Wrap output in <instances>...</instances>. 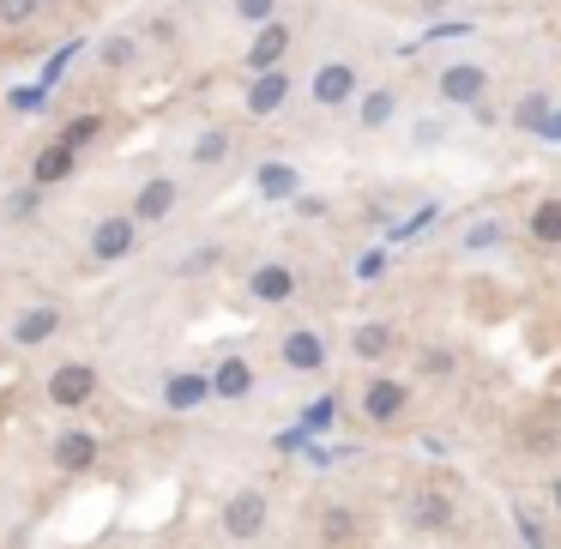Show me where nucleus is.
Instances as JSON below:
<instances>
[{"mask_svg": "<svg viewBox=\"0 0 561 549\" xmlns=\"http://www.w3.org/2000/svg\"><path fill=\"white\" fill-rule=\"evenodd\" d=\"M356 91H363V79H356L351 61H327L314 73V103L320 110H344V103H356Z\"/></svg>", "mask_w": 561, "mask_h": 549, "instance_id": "nucleus-6", "label": "nucleus"}, {"mask_svg": "<svg viewBox=\"0 0 561 549\" xmlns=\"http://www.w3.org/2000/svg\"><path fill=\"white\" fill-rule=\"evenodd\" d=\"M139 242V218L127 211V218H103L98 230H91V254L98 260H127Z\"/></svg>", "mask_w": 561, "mask_h": 549, "instance_id": "nucleus-7", "label": "nucleus"}, {"mask_svg": "<svg viewBox=\"0 0 561 549\" xmlns=\"http://www.w3.org/2000/svg\"><path fill=\"white\" fill-rule=\"evenodd\" d=\"M284 363H290L296 375H320V368H327V339H320L314 327L284 332Z\"/></svg>", "mask_w": 561, "mask_h": 549, "instance_id": "nucleus-9", "label": "nucleus"}, {"mask_svg": "<svg viewBox=\"0 0 561 549\" xmlns=\"http://www.w3.org/2000/svg\"><path fill=\"white\" fill-rule=\"evenodd\" d=\"M211 392H218V399H248V392H254V368H248L242 356H224V363L211 368Z\"/></svg>", "mask_w": 561, "mask_h": 549, "instance_id": "nucleus-19", "label": "nucleus"}, {"mask_svg": "<svg viewBox=\"0 0 561 549\" xmlns=\"http://www.w3.org/2000/svg\"><path fill=\"white\" fill-rule=\"evenodd\" d=\"M435 85H440V103H459V110H483V98H489V67H483V61H447Z\"/></svg>", "mask_w": 561, "mask_h": 549, "instance_id": "nucleus-1", "label": "nucleus"}, {"mask_svg": "<svg viewBox=\"0 0 561 549\" xmlns=\"http://www.w3.org/2000/svg\"><path fill=\"white\" fill-rule=\"evenodd\" d=\"M356 537H363V519H356L351 507H327V513H320V544H327V549H351Z\"/></svg>", "mask_w": 561, "mask_h": 549, "instance_id": "nucleus-21", "label": "nucleus"}, {"mask_svg": "<svg viewBox=\"0 0 561 549\" xmlns=\"http://www.w3.org/2000/svg\"><path fill=\"white\" fill-rule=\"evenodd\" d=\"M248 296H254V302H290V296H296V272L278 266V260H266V266L248 272Z\"/></svg>", "mask_w": 561, "mask_h": 549, "instance_id": "nucleus-13", "label": "nucleus"}, {"mask_svg": "<svg viewBox=\"0 0 561 549\" xmlns=\"http://www.w3.org/2000/svg\"><path fill=\"white\" fill-rule=\"evenodd\" d=\"M73 163H79V151L55 139V146L37 151V163H31V182H37V187H55V182H67V175H73Z\"/></svg>", "mask_w": 561, "mask_h": 549, "instance_id": "nucleus-15", "label": "nucleus"}, {"mask_svg": "<svg viewBox=\"0 0 561 549\" xmlns=\"http://www.w3.org/2000/svg\"><path fill=\"white\" fill-rule=\"evenodd\" d=\"M392 115H399V91H392V85H375V91H363V98H356V127H368V134H375V127H387Z\"/></svg>", "mask_w": 561, "mask_h": 549, "instance_id": "nucleus-17", "label": "nucleus"}, {"mask_svg": "<svg viewBox=\"0 0 561 549\" xmlns=\"http://www.w3.org/2000/svg\"><path fill=\"white\" fill-rule=\"evenodd\" d=\"M513 127H525V134H537V139H561V115L549 110V98H519Z\"/></svg>", "mask_w": 561, "mask_h": 549, "instance_id": "nucleus-16", "label": "nucleus"}, {"mask_svg": "<svg viewBox=\"0 0 561 549\" xmlns=\"http://www.w3.org/2000/svg\"><path fill=\"white\" fill-rule=\"evenodd\" d=\"M134 37H110L103 43V67H110V73H122V67H134Z\"/></svg>", "mask_w": 561, "mask_h": 549, "instance_id": "nucleus-28", "label": "nucleus"}, {"mask_svg": "<svg viewBox=\"0 0 561 549\" xmlns=\"http://www.w3.org/2000/svg\"><path fill=\"white\" fill-rule=\"evenodd\" d=\"M399 344H404L399 327H387V320H368V327L351 332V356H356V363H387Z\"/></svg>", "mask_w": 561, "mask_h": 549, "instance_id": "nucleus-10", "label": "nucleus"}, {"mask_svg": "<svg viewBox=\"0 0 561 549\" xmlns=\"http://www.w3.org/2000/svg\"><path fill=\"white\" fill-rule=\"evenodd\" d=\"M37 7H43V0H0V25H7V31L31 25V19H37Z\"/></svg>", "mask_w": 561, "mask_h": 549, "instance_id": "nucleus-27", "label": "nucleus"}, {"mask_svg": "<svg viewBox=\"0 0 561 549\" xmlns=\"http://www.w3.org/2000/svg\"><path fill=\"white\" fill-rule=\"evenodd\" d=\"M525 230H531L537 248H561V194H543V199H537Z\"/></svg>", "mask_w": 561, "mask_h": 549, "instance_id": "nucleus-20", "label": "nucleus"}, {"mask_svg": "<svg viewBox=\"0 0 561 549\" xmlns=\"http://www.w3.org/2000/svg\"><path fill=\"white\" fill-rule=\"evenodd\" d=\"M404 411H411V387H404V380L375 375L363 387V416H368V423H399Z\"/></svg>", "mask_w": 561, "mask_h": 549, "instance_id": "nucleus-5", "label": "nucleus"}, {"mask_svg": "<svg viewBox=\"0 0 561 549\" xmlns=\"http://www.w3.org/2000/svg\"><path fill=\"white\" fill-rule=\"evenodd\" d=\"M55 465H61L67 477L91 471V465H98V435H91V428H67V435H55Z\"/></svg>", "mask_w": 561, "mask_h": 549, "instance_id": "nucleus-12", "label": "nucleus"}, {"mask_svg": "<svg viewBox=\"0 0 561 549\" xmlns=\"http://www.w3.org/2000/svg\"><path fill=\"white\" fill-rule=\"evenodd\" d=\"M260 194H266V199H290L296 194V170H290V163H260Z\"/></svg>", "mask_w": 561, "mask_h": 549, "instance_id": "nucleus-24", "label": "nucleus"}, {"mask_svg": "<svg viewBox=\"0 0 561 549\" xmlns=\"http://www.w3.org/2000/svg\"><path fill=\"white\" fill-rule=\"evenodd\" d=\"M175 199H182V187H175L170 175H151V182L134 194V218L139 224H163L175 211Z\"/></svg>", "mask_w": 561, "mask_h": 549, "instance_id": "nucleus-11", "label": "nucleus"}, {"mask_svg": "<svg viewBox=\"0 0 561 549\" xmlns=\"http://www.w3.org/2000/svg\"><path fill=\"white\" fill-rule=\"evenodd\" d=\"M507 218H477V224H465L459 230V248L465 254H495V248H507Z\"/></svg>", "mask_w": 561, "mask_h": 549, "instance_id": "nucleus-18", "label": "nucleus"}, {"mask_svg": "<svg viewBox=\"0 0 561 549\" xmlns=\"http://www.w3.org/2000/svg\"><path fill=\"white\" fill-rule=\"evenodd\" d=\"M453 495L440 483H423V489H411V501H404V525L411 531H423V537H435V531H447L453 525Z\"/></svg>", "mask_w": 561, "mask_h": 549, "instance_id": "nucleus-3", "label": "nucleus"}, {"mask_svg": "<svg viewBox=\"0 0 561 549\" xmlns=\"http://www.w3.org/2000/svg\"><path fill=\"white\" fill-rule=\"evenodd\" d=\"M549 513H556V519H561V471L549 477Z\"/></svg>", "mask_w": 561, "mask_h": 549, "instance_id": "nucleus-32", "label": "nucleus"}, {"mask_svg": "<svg viewBox=\"0 0 561 549\" xmlns=\"http://www.w3.org/2000/svg\"><path fill=\"white\" fill-rule=\"evenodd\" d=\"M423 368H428V375H447L453 356H447V351H428V356H423Z\"/></svg>", "mask_w": 561, "mask_h": 549, "instance_id": "nucleus-31", "label": "nucleus"}, {"mask_svg": "<svg viewBox=\"0 0 561 549\" xmlns=\"http://www.w3.org/2000/svg\"><path fill=\"white\" fill-rule=\"evenodd\" d=\"M236 13H242L248 25H272V19H278V0H236Z\"/></svg>", "mask_w": 561, "mask_h": 549, "instance_id": "nucleus-29", "label": "nucleus"}, {"mask_svg": "<svg viewBox=\"0 0 561 549\" xmlns=\"http://www.w3.org/2000/svg\"><path fill=\"white\" fill-rule=\"evenodd\" d=\"M284 98H290V73H284V67L254 73V85H248V115H278Z\"/></svg>", "mask_w": 561, "mask_h": 549, "instance_id": "nucleus-14", "label": "nucleus"}, {"mask_svg": "<svg viewBox=\"0 0 561 549\" xmlns=\"http://www.w3.org/2000/svg\"><path fill=\"white\" fill-rule=\"evenodd\" d=\"M98 399V368L91 363H61L49 375V404H61V411H79V404Z\"/></svg>", "mask_w": 561, "mask_h": 549, "instance_id": "nucleus-4", "label": "nucleus"}, {"mask_svg": "<svg viewBox=\"0 0 561 549\" xmlns=\"http://www.w3.org/2000/svg\"><path fill=\"white\" fill-rule=\"evenodd\" d=\"M43 7H49V0H43Z\"/></svg>", "mask_w": 561, "mask_h": 549, "instance_id": "nucleus-33", "label": "nucleus"}, {"mask_svg": "<svg viewBox=\"0 0 561 549\" xmlns=\"http://www.w3.org/2000/svg\"><path fill=\"white\" fill-rule=\"evenodd\" d=\"M224 158H230V134H224V127H206V134L194 139V163L211 170V163H224Z\"/></svg>", "mask_w": 561, "mask_h": 549, "instance_id": "nucleus-25", "label": "nucleus"}, {"mask_svg": "<svg viewBox=\"0 0 561 549\" xmlns=\"http://www.w3.org/2000/svg\"><path fill=\"white\" fill-rule=\"evenodd\" d=\"M284 55H290V25H278V19H272V25H260V37L248 43V73H272V67H284Z\"/></svg>", "mask_w": 561, "mask_h": 549, "instance_id": "nucleus-8", "label": "nucleus"}, {"mask_svg": "<svg viewBox=\"0 0 561 549\" xmlns=\"http://www.w3.org/2000/svg\"><path fill=\"white\" fill-rule=\"evenodd\" d=\"M98 134H103V115H98V110H85V115H73V122L61 127V146H73V151H79V146H91Z\"/></svg>", "mask_w": 561, "mask_h": 549, "instance_id": "nucleus-26", "label": "nucleus"}, {"mask_svg": "<svg viewBox=\"0 0 561 549\" xmlns=\"http://www.w3.org/2000/svg\"><path fill=\"white\" fill-rule=\"evenodd\" d=\"M211 399V375H170V387H163V404L170 411H194V404Z\"/></svg>", "mask_w": 561, "mask_h": 549, "instance_id": "nucleus-22", "label": "nucleus"}, {"mask_svg": "<svg viewBox=\"0 0 561 549\" xmlns=\"http://www.w3.org/2000/svg\"><path fill=\"white\" fill-rule=\"evenodd\" d=\"M55 332H61V308H31V314H19L13 339L19 344H49Z\"/></svg>", "mask_w": 561, "mask_h": 549, "instance_id": "nucleus-23", "label": "nucleus"}, {"mask_svg": "<svg viewBox=\"0 0 561 549\" xmlns=\"http://www.w3.org/2000/svg\"><path fill=\"white\" fill-rule=\"evenodd\" d=\"M519 537H525V549H549V537H543V525L531 519V513L519 507Z\"/></svg>", "mask_w": 561, "mask_h": 549, "instance_id": "nucleus-30", "label": "nucleus"}, {"mask_svg": "<svg viewBox=\"0 0 561 549\" xmlns=\"http://www.w3.org/2000/svg\"><path fill=\"white\" fill-rule=\"evenodd\" d=\"M266 495L260 489H236L230 501H224V537H236V544H254V537H266Z\"/></svg>", "mask_w": 561, "mask_h": 549, "instance_id": "nucleus-2", "label": "nucleus"}]
</instances>
